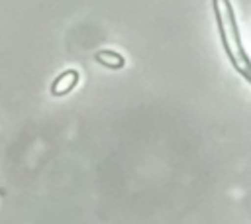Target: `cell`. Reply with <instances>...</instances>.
<instances>
[{
    "label": "cell",
    "instance_id": "7a4b0ae2",
    "mask_svg": "<svg viewBox=\"0 0 251 224\" xmlns=\"http://www.w3.org/2000/svg\"><path fill=\"white\" fill-rule=\"evenodd\" d=\"M76 83H78V71H75V69L63 71V73L51 83V94H53V96H63V94L71 92Z\"/></svg>",
    "mask_w": 251,
    "mask_h": 224
},
{
    "label": "cell",
    "instance_id": "3957f363",
    "mask_svg": "<svg viewBox=\"0 0 251 224\" xmlns=\"http://www.w3.org/2000/svg\"><path fill=\"white\" fill-rule=\"evenodd\" d=\"M94 61L108 69H122L126 65V59L118 51H110V49H102V51L94 53Z\"/></svg>",
    "mask_w": 251,
    "mask_h": 224
},
{
    "label": "cell",
    "instance_id": "6da1fadb",
    "mask_svg": "<svg viewBox=\"0 0 251 224\" xmlns=\"http://www.w3.org/2000/svg\"><path fill=\"white\" fill-rule=\"evenodd\" d=\"M214 6V14H216V22H218V31L222 37V45L226 49V53L229 55L231 65L243 75L245 81H249V59L247 53L243 49L241 43V35L237 29V22L233 16V8L229 0H212Z\"/></svg>",
    "mask_w": 251,
    "mask_h": 224
}]
</instances>
